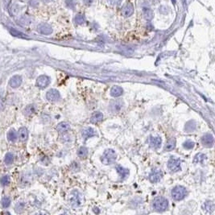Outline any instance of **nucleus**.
Segmentation results:
<instances>
[{
    "label": "nucleus",
    "mask_w": 215,
    "mask_h": 215,
    "mask_svg": "<svg viewBox=\"0 0 215 215\" xmlns=\"http://www.w3.org/2000/svg\"><path fill=\"white\" fill-rule=\"evenodd\" d=\"M123 106V100L118 99V100H115V101H113L112 102H111L109 109H110V111H111V112L116 113V112H118V111L121 110Z\"/></svg>",
    "instance_id": "9d476101"
},
{
    "label": "nucleus",
    "mask_w": 215,
    "mask_h": 215,
    "mask_svg": "<svg viewBox=\"0 0 215 215\" xmlns=\"http://www.w3.org/2000/svg\"><path fill=\"white\" fill-rule=\"evenodd\" d=\"M95 135V131L92 127H87L82 131V136L85 139H89Z\"/></svg>",
    "instance_id": "412c9836"
},
{
    "label": "nucleus",
    "mask_w": 215,
    "mask_h": 215,
    "mask_svg": "<svg viewBox=\"0 0 215 215\" xmlns=\"http://www.w3.org/2000/svg\"><path fill=\"white\" fill-rule=\"evenodd\" d=\"M11 34L15 37H19V38H27V36L24 35V33H22L21 32L15 30V29H11L10 30Z\"/></svg>",
    "instance_id": "c85d7f7f"
},
{
    "label": "nucleus",
    "mask_w": 215,
    "mask_h": 215,
    "mask_svg": "<svg viewBox=\"0 0 215 215\" xmlns=\"http://www.w3.org/2000/svg\"><path fill=\"white\" fill-rule=\"evenodd\" d=\"M123 90L119 85H114L111 89V95L112 97H119V96H121L122 94H123Z\"/></svg>",
    "instance_id": "2eb2a0df"
},
{
    "label": "nucleus",
    "mask_w": 215,
    "mask_h": 215,
    "mask_svg": "<svg viewBox=\"0 0 215 215\" xmlns=\"http://www.w3.org/2000/svg\"><path fill=\"white\" fill-rule=\"evenodd\" d=\"M77 154L80 158H85L88 155V149L85 147H81L77 150Z\"/></svg>",
    "instance_id": "bb28decb"
},
{
    "label": "nucleus",
    "mask_w": 215,
    "mask_h": 215,
    "mask_svg": "<svg viewBox=\"0 0 215 215\" xmlns=\"http://www.w3.org/2000/svg\"><path fill=\"white\" fill-rule=\"evenodd\" d=\"M28 137V131L25 127H21L19 130V139L21 141H25L27 140Z\"/></svg>",
    "instance_id": "4be33fe9"
},
{
    "label": "nucleus",
    "mask_w": 215,
    "mask_h": 215,
    "mask_svg": "<svg viewBox=\"0 0 215 215\" xmlns=\"http://www.w3.org/2000/svg\"><path fill=\"white\" fill-rule=\"evenodd\" d=\"M57 130L61 133H64V132H66V131L70 130V125L66 122H61L57 125Z\"/></svg>",
    "instance_id": "a211bd4d"
},
{
    "label": "nucleus",
    "mask_w": 215,
    "mask_h": 215,
    "mask_svg": "<svg viewBox=\"0 0 215 215\" xmlns=\"http://www.w3.org/2000/svg\"><path fill=\"white\" fill-rule=\"evenodd\" d=\"M36 106L34 105H29V106H27V107L24 109V113L25 115L29 116V115H32V114H34L36 112Z\"/></svg>",
    "instance_id": "a878e982"
},
{
    "label": "nucleus",
    "mask_w": 215,
    "mask_h": 215,
    "mask_svg": "<svg viewBox=\"0 0 215 215\" xmlns=\"http://www.w3.org/2000/svg\"><path fill=\"white\" fill-rule=\"evenodd\" d=\"M162 176H163V173L161 170L155 168L149 175V180L151 183H157L161 180Z\"/></svg>",
    "instance_id": "0eeeda50"
},
{
    "label": "nucleus",
    "mask_w": 215,
    "mask_h": 215,
    "mask_svg": "<svg viewBox=\"0 0 215 215\" xmlns=\"http://www.w3.org/2000/svg\"><path fill=\"white\" fill-rule=\"evenodd\" d=\"M10 200H9V198L8 197H4L3 198V200H2V205H3V206H4V208H7V207H8L9 206V205H10Z\"/></svg>",
    "instance_id": "f704fd0d"
},
{
    "label": "nucleus",
    "mask_w": 215,
    "mask_h": 215,
    "mask_svg": "<svg viewBox=\"0 0 215 215\" xmlns=\"http://www.w3.org/2000/svg\"><path fill=\"white\" fill-rule=\"evenodd\" d=\"M196 127H197L196 122L193 121V120H191V121L188 122V123H186L185 130L186 132H193V131L196 129Z\"/></svg>",
    "instance_id": "5701e85b"
},
{
    "label": "nucleus",
    "mask_w": 215,
    "mask_h": 215,
    "mask_svg": "<svg viewBox=\"0 0 215 215\" xmlns=\"http://www.w3.org/2000/svg\"><path fill=\"white\" fill-rule=\"evenodd\" d=\"M103 118V114L100 111H96L94 114H92L90 118V122L92 123H97L101 122Z\"/></svg>",
    "instance_id": "dca6fc26"
},
{
    "label": "nucleus",
    "mask_w": 215,
    "mask_h": 215,
    "mask_svg": "<svg viewBox=\"0 0 215 215\" xmlns=\"http://www.w3.org/2000/svg\"><path fill=\"white\" fill-rule=\"evenodd\" d=\"M0 182L3 185H7L10 183V178L7 176H3L2 178L0 179Z\"/></svg>",
    "instance_id": "72a5a7b5"
},
{
    "label": "nucleus",
    "mask_w": 215,
    "mask_h": 215,
    "mask_svg": "<svg viewBox=\"0 0 215 215\" xmlns=\"http://www.w3.org/2000/svg\"><path fill=\"white\" fill-rule=\"evenodd\" d=\"M38 32L42 35H50L53 32V28L49 24H41L38 26Z\"/></svg>",
    "instance_id": "f8f14e48"
},
{
    "label": "nucleus",
    "mask_w": 215,
    "mask_h": 215,
    "mask_svg": "<svg viewBox=\"0 0 215 215\" xmlns=\"http://www.w3.org/2000/svg\"><path fill=\"white\" fill-rule=\"evenodd\" d=\"M71 205L73 207H78L81 203V195L77 190L72 192L70 197Z\"/></svg>",
    "instance_id": "39448f33"
},
{
    "label": "nucleus",
    "mask_w": 215,
    "mask_h": 215,
    "mask_svg": "<svg viewBox=\"0 0 215 215\" xmlns=\"http://www.w3.org/2000/svg\"><path fill=\"white\" fill-rule=\"evenodd\" d=\"M134 6L131 4H127L122 8V15L124 17H130L134 13Z\"/></svg>",
    "instance_id": "ddd939ff"
},
{
    "label": "nucleus",
    "mask_w": 215,
    "mask_h": 215,
    "mask_svg": "<svg viewBox=\"0 0 215 215\" xmlns=\"http://www.w3.org/2000/svg\"><path fill=\"white\" fill-rule=\"evenodd\" d=\"M108 1L111 5H118L122 2V0H108Z\"/></svg>",
    "instance_id": "e433bc0d"
},
{
    "label": "nucleus",
    "mask_w": 215,
    "mask_h": 215,
    "mask_svg": "<svg viewBox=\"0 0 215 215\" xmlns=\"http://www.w3.org/2000/svg\"><path fill=\"white\" fill-rule=\"evenodd\" d=\"M143 14H144V17L147 21H150L153 19L154 17V13L153 11L148 8V7H144L143 9Z\"/></svg>",
    "instance_id": "f3484780"
},
{
    "label": "nucleus",
    "mask_w": 215,
    "mask_h": 215,
    "mask_svg": "<svg viewBox=\"0 0 215 215\" xmlns=\"http://www.w3.org/2000/svg\"><path fill=\"white\" fill-rule=\"evenodd\" d=\"M93 2H94V0H84L85 4L87 6H90L91 4H93Z\"/></svg>",
    "instance_id": "4c0bfd02"
},
{
    "label": "nucleus",
    "mask_w": 215,
    "mask_h": 215,
    "mask_svg": "<svg viewBox=\"0 0 215 215\" xmlns=\"http://www.w3.org/2000/svg\"><path fill=\"white\" fill-rule=\"evenodd\" d=\"M203 209H205L207 213H212L215 209L214 202L212 201H207L204 203L203 205Z\"/></svg>",
    "instance_id": "aec40b11"
},
{
    "label": "nucleus",
    "mask_w": 215,
    "mask_h": 215,
    "mask_svg": "<svg viewBox=\"0 0 215 215\" xmlns=\"http://www.w3.org/2000/svg\"><path fill=\"white\" fill-rule=\"evenodd\" d=\"M116 170L118 172V173L120 175L122 179H125L128 175H129V170L127 168L122 167L121 165H117L116 166Z\"/></svg>",
    "instance_id": "6ab92c4d"
},
{
    "label": "nucleus",
    "mask_w": 215,
    "mask_h": 215,
    "mask_svg": "<svg viewBox=\"0 0 215 215\" xmlns=\"http://www.w3.org/2000/svg\"><path fill=\"white\" fill-rule=\"evenodd\" d=\"M195 146V143L194 142L191 141V140H187L185 141L184 144H183V147L185 148V149H192V148H194Z\"/></svg>",
    "instance_id": "2f4dec72"
},
{
    "label": "nucleus",
    "mask_w": 215,
    "mask_h": 215,
    "mask_svg": "<svg viewBox=\"0 0 215 215\" xmlns=\"http://www.w3.org/2000/svg\"><path fill=\"white\" fill-rule=\"evenodd\" d=\"M46 97L48 101L50 102H57L61 99V94L59 91L55 89H51L48 91L46 94Z\"/></svg>",
    "instance_id": "6e6552de"
},
{
    "label": "nucleus",
    "mask_w": 215,
    "mask_h": 215,
    "mask_svg": "<svg viewBox=\"0 0 215 215\" xmlns=\"http://www.w3.org/2000/svg\"><path fill=\"white\" fill-rule=\"evenodd\" d=\"M167 166H168V170L172 172H176L181 171V169L180 159L176 158L174 156H172L171 158L168 160Z\"/></svg>",
    "instance_id": "20e7f679"
},
{
    "label": "nucleus",
    "mask_w": 215,
    "mask_h": 215,
    "mask_svg": "<svg viewBox=\"0 0 215 215\" xmlns=\"http://www.w3.org/2000/svg\"><path fill=\"white\" fill-rule=\"evenodd\" d=\"M161 143V138L159 137V136H155V137H154V136H150L149 139H148V144H149V146L151 148H155V149L160 147Z\"/></svg>",
    "instance_id": "9b49d317"
},
{
    "label": "nucleus",
    "mask_w": 215,
    "mask_h": 215,
    "mask_svg": "<svg viewBox=\"0 0 215 215\" xmlns=\"http://www.w3.org/2000/svg\"><path fill=\"white\" fill-rule=\"evenodd\" d=\"M187 193H188L187 189L181 185L175 186L171 192L172 197L175 201H181L187 196Z\"/></svg>",
    "instance_id": "f03ea898"
},
{
    "label": "nucleus",
    "mask_w": 215,
    "mask_h": 215,
    "mask_svg": "<svg viewBox=\"0 0 215 215\" xmlns=\"http://www.w3.org/2000/svg\"><path fill=\"white\" fill-rule=\"evenodd\" d=\"M206 159V155L203 153H197L194 156L193 163L195 164H203V162Z\"/></svg>",
    "instance_id": "b1692460"
},
{
    "label": "nucleus",
    "mask_w": 215,
    "mask_h": 215,
    "mask_svg": "<svg viewBox=\"0 0 215 215\" xmlns=\"http://www.w3.org/2000/svg\"><path fill=\"white\" fill-rule=\"evenodd\" d=\"M7 138H8V139L11 142L15 141V139H16L17 138V134L16 132L15 131V130H11V131L8 132V134H7Z\"/></svg>",
    "instance_id": "7c9ffc66"
},
{
    "label": "nucleus",
    "mask_w": 215,
    "mask_h": 215,
    "mask_svg": "<svg viewBox=\"0 0 215 215\" xmlns=\"http://www.w3.org/2000/svg\"><path fill=\"white\" fill-rule=\"evenodd\" d=\"M21 82H22V77L19 75H15L11 78L9 84L12 88H17L20 85Z\"/></svg>",
    "instance_id": "4468645a"
},
{
    "label": "nucleus",
    "mask_w": 215,
    "mask_h": 215,
    "mask_svg": "<svg viewBox=\"0 0 215 215\" xmlns=\"http://www.w3.org/2000/svg\"><path fill=\"white\" fill-rule=\"evenodd\" d=\"M202 144L206 148H211L214 144V136L210 134H205L201 139Z\"/></svg>",
    "instance_id": "423d86ee"
},
{
    "label": "nucleus",
    "mask_w": 215,
    "mask_h": 215,
    "mask_svg": "<svg viewBox=\"0 0 215 215\" xmlns=\"http://www.w3.org/2000/svg\"><path fill=\"white\" fill-rule=\"evenodd\" d=\"M29 4H30L31 7H37L39 6V0H30Z\"/></svg>",
    "instance_id": "c9c22d12"
},
{
    "label": "nucleus",
    "mask_w": 215,
    "mask_h": 215,
    "mask_svg": "<svg viewBox=\"0 0 215 215\" xmlns=\"http://www.w3.org/2000/svg\"><path fill=\"white\" fill-rule=\"evenodd\" d=\"M152 205L156 211H165L168 207V201L164 197H157L154 199Z\"/></svg>",
    "instance_id": "7ed1b4c3"
},
{
    "label": "nucleus",
    "mask_w": 215,
    "mask_h": 215,
    "mask_svg": "<svg viewBox=\"0 0 215 215\" xmlns=\"http://www.w3.org/2000/svg\"><path fill=\"white\" fill-rule=\"evenodd\" d=\"M117 155L113 149H107L103 152L101 157L102 163L105 165H110L114 164L116 160Z\"/></svg>",
    "instance_id": "f257e3e1"
},
{
    "label": "nucleus",
    "mask_w": 215,
    "mask_h": 215,
    "mask_svg": "<svg viewBox=\"0 0 215 215\" xmlns=\"http://www.w3.org/2000/svg\"><path fill=\"white\" fill-rule=\"evenodd\" d=\"M5 163L7 164V165H10L12 163L13 161V155L11 154V153H7L6 155V157H5Z\"/></svg>",
    "instance_id": "473e14b6"
},
{
    "label": "nucleus",
    "mask_w": 215,
    "mask_h": 215,
    "mask_svg": "<svg viewBox=\"0 0 215 215\" xmlns=\"http://www.w3.org/2000/svg\"><path fill=\"white\" fill-rule=\"evenodd\" d=\"M65 5L68 8L74 10L77 5V2L76 0H65Z\"/></svg>",
    "instance_id": "c756f323"
},
{
    "label": "nucleus",
    "mask_w": 215,
    "mask_h": 215,
    "mask_svg": "<svg viewBox=\"0 0 215 215\" xmlns=\"http://www.w3.org/2000/svg\"><path fill=\"white\" fill-rule=\"evenodd\" d=\"M175 146H176V140H175V139H170L167 142L166 145H165V150L166 151H170L174 149Z\"/></svg>",
    "instance_id": "393cba45"
},
{
    "label": "nucleus",
    "mask_w": 215,
    "mask_h": 215,
    "mask_svg": "<svg viewBox=\"0 0 215 215\" xmlns=\"http://www.w3.org/2000/svg\"><path fill=\"white\" fill-rule=\"evenodd\" d=\"M74 22L78 25H81L85 22V18L82 14H77L74 18Z\"/></svg>",
    "instance_id": "cd10ccee"
},
{
    "label": "nucleus",
    "mask_w": 215,
    "mask_h": 215,
    "mask_svg": "<svg viewBox=\"0 0 215 215\" xmlns=\"http://www.w3.org/2000/svg\"><path fill=\"white\" fill-rule=\"evenodd\" d=\"M49 83H50V77H48L46 75H41L36 80V85L42 89L48 86Z\"/></svg>",
    "instance_id": "1a4fd4ad"
}]
</instances>
